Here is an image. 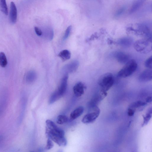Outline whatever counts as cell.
I'll return each instance as SVG.
<instances>
[{
	"instance_id": "d6986e66",
	"label": "cell",
	"mask_w": 152,
	"mask_h": 152,
	"mask_svg": "<svg viewBox=\"0 0 152 152\" xmlns=\"http://www.w3.org/2000/svg\"><path fill=\"white\" fill-rule=\"evenodd\" d=\"M152 110L151 107L148 109L146 115L143 116L144 121L142 124V126L144 127L147 124L152 117Z\"/></svg>"
},
{
	"instance_id": "4316f807",
	"label": "cell",
	"mask_w": 152,
	"mask_h": 152,
	"mask_svg": "<svg viewBox=\"0 0 152 152\" xmlns=\"http://www.w3.org/2000/svg\"><path fill=\"white\" fill-rule=\"evenodd\" d=\"M54 145L52 140L48 138L47 145L46 146V149L47 150H49L52 148L54 146Z\"/></svg>"
},
{
	"instance_id": "f1b7e54d",
	"label": "cell",
	"mask_w": 152,
	"mask_h": 152,
	"mask_svg": "<svg viewBox=\"0 0 152 152\" xmlns=\"http://www.w3.org/2000/svg\"><path fill=\"white\" fill-rule=\"evenodd\" d=\"M135 113V110L133 108L129 107L127 110V114L129 116H133Z\"/></svg>"
},
{
	"instance_id": "5bb4252c",
	"label": "cell",
	"mask_w": 152,
	"mask_h": 152,
	"mask_svg": "<svg viewBox=\"0 0 152 152\" xmlns=\"http://www.w3.org/2000/svg\"><path fill=\"white\" fill-rule=\"evenodd\" d=\"M146 1L147 0H135L129 10V13L131 14L137 11Z\"/></svg>"
},
{
	"instance_id": "52a82bcc",
	"label": "cell",
	"mask_w": 152,
	"mask_h": 152,
	"mask_svg": "<svg viewBox=\"0 0 152 152\" xmlns=\"http://www.w3.org/2000/svg\"><path fill=\"white\" fill-rule=\"evenodd\" d=\"M68 74H65L62 79L58 90H56L59 95L61 97L66 93L67 88Z\"/></svg>"
},
{
	"instance_id": "8992f818",
	"label": "cell",
	"mask_w": 152,
	"mask_h": 152,
	"mask_svg": "<svg viewBox=\"0 0 152 152\" xmlns=\"http://www.w3.org/2000/svg\"><path fill=\"white\" fill-rule=\"evenodd\" d=\"M93 111L86 114L83 118L82 122L84 124H89L95 122L99 116L100 111L98 106L92 108Z\"/></svg>"
},
{
	"instance_id": "7a4b0ae2",
	"label": "cell",
	"mask_w": 152,
	"mask_h": 152,
	"mask_svg": "<svg viewBox=\"0 0 152 152\" xmlns=\"http://www.w3.org/2000/svg\"><path fill=\"white\" fill-rule=\"evenodd\" d=\"M138 67V65L134 59L129 60L125 64L124 66L118 72V77L125 78L132 75L136 71Z\"/></svg>"
},
{
	"instance_id": "ac0fdd59",
	"label": "cell",
	"mask_w": 152,
	"mask_h": 152,
	"mask_svg": "<svg viewBox=\"0 0 152 152\" xmlns=\"http://www.w3.org/2000/svg\"><path fill=\"white\" fill-rule=\"evenodd\" d=\"M71 54L68 50H64L61 51L59 54L58 56L63 61H66L69 59L71 57Z\"/></svg>"
},
{
	"instance_id": "d4e9b609",
	"label": "cell",
	"mask_w": 152,
	"mask_h": 152,
	"mask_svg": "<svg viewBox=\"0 0 152 152\" xmlns=\"http://www.w3.org/2000/svg\"><path fill=\"white\" fill-rule=\"evenodd\" d=\"M152 57L151 56L145 61V66L148 69H152Z\"/></svg>"
},
{
	"instance_id": "6da1fadb",
	"label": "cell",
	"mask_w": 152,
	"mask_h": 152,
	"mask_svg": "<svg viewBox=\"0 0 152 152\" xmlns=\"http://www.w3.org/2000/svg\"><path fill=\"white\" fill-rule=\"evenodd\" d=\"M46 124V134L48 138L59 146H66L67 144V141L64 137V131L51 120H47Z\"/></svg>"
},
{
	"instance_id": "83f0119b",
	"label": "cell",
	"mask_w": 152,
	"mask_h": 152,
	"mask_svg": "<svg viewBox=\"0 0 152 152\" xmlns=\"http://www.w3.org/2000/svg\"><path fill=\"white\" fill-rule=\"evenodd\" d=\"M72 29V26H69L67 29L66 32H65L64 37L63 39L65 40L70 35L71 31Z\"/></svg>"
},
{
	"instance_id": "4dcf8cb0",
	"label": "cell",
	"mask_w": 152,
	"mask_h": 152,
	"mask_svg": "<svg viewBox=\"0 0 152 152\" xmlns=\"http://www.w3.org/2000/svg\"><path fill=\"white\" fill-rule=\"evenodd\" d=\"M152 102V98L151 96L148 97L146 99V103H151Z\"/></svg>"
},
{
	"instance_id": "ba28073f",
	"label": "cell",
	"mask_w": 152,
	"mask_h": 152,
	"mask_svg": "<svg viewBox=\"0 0 152 152\" xmlns=\"http://www.w3.org/2000/svg\"><path fill=\"white\" fill-rule=\"evenodd\" d=\"M107 92L100 91V94L95 95L90 103L89 106L91 109L98 106V105L107 96Z\"/></svg>"
},
{
	"instance_id": "30bf717a",
	"label": "cell",
	"mask_w": 152,
	"mask_h": 152,
	"mask_svg": "<svg viewBox=\"0 0 152 152\" xmlns=\"http://www.w3.org/2000/svg\"><path fill=\"white\" fill-rule=\"evenodd\" d=\"M114 56L119 62L122 64L126 63L130 60L129 55L122 52L117 51L115 52Z\"/></svg>"
},
{
	"instance_id": "484cf974",
	"label": "cell",
	"mask_w": 152,
	"mask_h": 152,
	"mask_svg": "<svg viewBox=\"0 0 152 152\" xmlns=\"http://www.w3.org/2000/svg\"><path fill=\"white\" fill-rule=\"evenodd\" d=\"M126 9L125 7H123L118 10L115 14V16L116 18L120 16L124 12Z\"/></svg>"
},
{
	"instance_id": "44dd1931",
	"label": "cell",
	"mask_w": 152,
	"mask_h": 152,
	"mask_svg": "<svg viewBox=\"0 0 152 152\" xmlns=\"http://www.w3.org/2000/svg\"><path fill=\"white\" fill-rule=\"evenodd\" d=\"M147 104V103L146 102L141 101H137L133 103L130 105L129 107L135 109V108L146 106Z\"/></svg>"
},
{
	"instance_id": "e0dca14e",
	"label": "cell",
	"mask_w": 152,
	"mask_h": 152,
	"mask_svg": "<svg viewBox=\"0 0 152 152\" xmlns=\"http://www.w3.org/2000/svg\"><path fill=\"white\" fill-rule=\"evenodd\" d=\"M37 75L36 73L33 71H31L27 73L25 79L26 81L28 83H31L34 82L36 79Z\"/></svg>"
},
{
	"instance_id": "277c9868",
	"label": "cell",
	"mask_w": 152,
	"mask_h": 152,
	"mask_svg": "<svg viewBox=\"0 0 152 152\" xmlns=\"http://www.w3.org/2000/svg\"><path fill=\"white\" fill-rule=\"evenodd\" d=\"M127 31L128 32H133L136 35L151 39L150 29L146 24H138L135 28L132 27H128Z\"/></svg>"
},
{
	"instance_id": "9a60e30c",
	"label": "cell",
	"mask_w": 152,
	"mask_h": 152,
	"mask_svg": "<svg viewBox=\"0 0 152 152\" xmlns=\"http://www.w3.org/2000/svg\"><path fill=\"white\" fill-rule=\"evenodd\" d=\"M84 108L82 106H79L73 111L70 115L71 120H74L80 117L83 113Z\"/></svg>"
},
{
	"instance_id": "603a6c76",
	"label": "cell",
	"mask_w": 152,
	"mask_h": 152,
	"mask_svg": "<svg viewBox=\"0 0 152 152\" xmlns=\"http://www.w3.org/2000/svg\"><path fill=\"white\" fill-rule=\"evenodd\" d=\"M68 118L64 115L59 116L57 119V122L59 124H63L67 123L68 121Z\"/></svg>"
},
{
	"instance_id": "7c38bea8",
	"label": "cell",
	"mask_w": 152,
	"mask_h": 152,
	"mask_svg": "<svg viewBox=\"0 0 152 152\" xmlns=\"http://www.w3.org/2000/svg\"><path fill=\"white\" fill-rule=\"evenodd\" d=\"M86 89V86L85 85L81 82H79L74 86L73 90L75 95L79 97L84 94Z\"/></svg>"
},
{
	"instance_id": "9c48e42d",
	"label": "cell",
	"mask_w": 152,
	"mask_h": 152,
	"mask_svg": "<svg viewBox=\"0 0 152 152\" xmlns=\"http://www.w3.org/2000/svg\"><path fill=\"white\" fill-rule=\"evenodd\" d=\"M79 62L77 61H74L68 64L63 69L66 74L72 73L75 72L78 69Z\"/></svg>"
},
{
	"instance_id": "ffe728a7",
	"label": "cell",
	"mask_w": 152,
	"mask_h": 152,
	"mask_svg": "<svg viewBox=\"0 0 152 152\" xmlns=\"http://www.w3.org/2000/svg\"><path fill=\"white\" fill-rule=\"evenodd\" d=\"M8 61L5 54L3 52H0V66L3 68L6 67Z\"/></svg>"
},
{
	"instance_id": "cb8c5ba5",
	"label": "cell",
	"mask_w": 152,
	"mask_h": 152,
	"mask_svg": "<svg viewBox=\"0 0 152 152\" xmlns=\"http://www.w3.org/2000/svg\"><path fill=\"white\" fill-rule=\"evenodd\" d=\"M61 97L59 95L56 91L54 92L50 97L49 102V104H52L58 100Z\"/></svg>"
},
{
	"instance_id": "3957f363",
	"label": "cell",
	"mask_w": 152,
	"mask_h": 152,
	"mask_svg": "<svg viewBox=\"0 0 152 152\" xmlns=\"http://www.w3.org/2000/svg\"><path fill=\"white\" fill-rule=\"evenodd\" d=\"M114 82V77L112 74L107 73L102 75L98 81L101 88V91L107 92L112 87Z\"/></svg>"
},
{
	"instance_id": "8fae6325",
	"label": "cell",
	"mask_w": 152,
	"mask_h": 152,
	"mask_svg": "<svg viewBox=\"0 0 152 152\" xmlns=\"http://www.w3.org/2000/svg\"><path fill=\"white\" fill-rule=\"evenodd\" d=\"M152 71L151 69H148L144 71L139 77L138 80L140 82H147L152 80Z\"/></svg>"
},
{
	"instance_id": "4fadbf2b",
	"label": "cell",
	"mask_w": 152,
	"mask_h": 152,
	"mask_svg": "<svg viewBox=\"0 0 152 152\" xmlns=\"http://www.w3.org/2000/svg\"><path fill=\"white\" fill-rule=\"evenodd\" d=\"M17 19V9L15 3L11 2V4L9 14V20L10 23L15 24Z\"/></svg>"
},
{
	"instance_id": "2e32d148",
	"label": "cell",
	"mask_w": 152,
	"mask_h": 152,
	"mask_svg": "<svg viewBox=\"0 0 152 152\" xmlns=\"http://www.w3.org/2000/svg\"><path fill=\"white\" fill-rule=\"evenodd\" d=\"M133 41V39L131 38L126 37L119 39L117 43L121 46L127 47L131 46Z\"/></svg>"
},
{
	"instance_id": "5b68a950",
	"label": "cell",
	"mask_w": 152,
	"mask_h": 152,
	"mask_svg": "<svg viewBox=\"0 0 152 152\" xmlns=\"http://www.w3.org/2000/svg\"><path fill=\"white\" fill-rule=\"evenodd\" d=\"M134 48L139 52L148 53L152 50L151 39L144 38L139 40L135 42Z\"/></svg>"
},
{
	"instance_id": "f546056e",
	"label": "cell",
	"mask_w": 152,
	"mask_h": 152,
	"mask_svg": "<svg viewBox=\"0 0 152 152\" xmlns=\"http://www.w3.org/2000/svg\"><path fill=\"white\" fill-rule=\"evenodd\" d=\"M35 30L36 34L38 36H40L42 35V32L38 27H35Z\"/></svg>"
},
{
	"instance_id": "7402d4cb",
	"label": "cell",
	"mask_w": 152,
	"mask_h": 152,
	"mask_svg": "<svg viewBox=\"0 0 152 152\" xmlns=\"http://www.w3.org/2000/svg\"><path fill=\"white\" fill-rule=\"evenodd\" d=\"M0 6L2 11L5 15L8 14V10L6 0H0Z\"/></svg>"
}]
</instances>
